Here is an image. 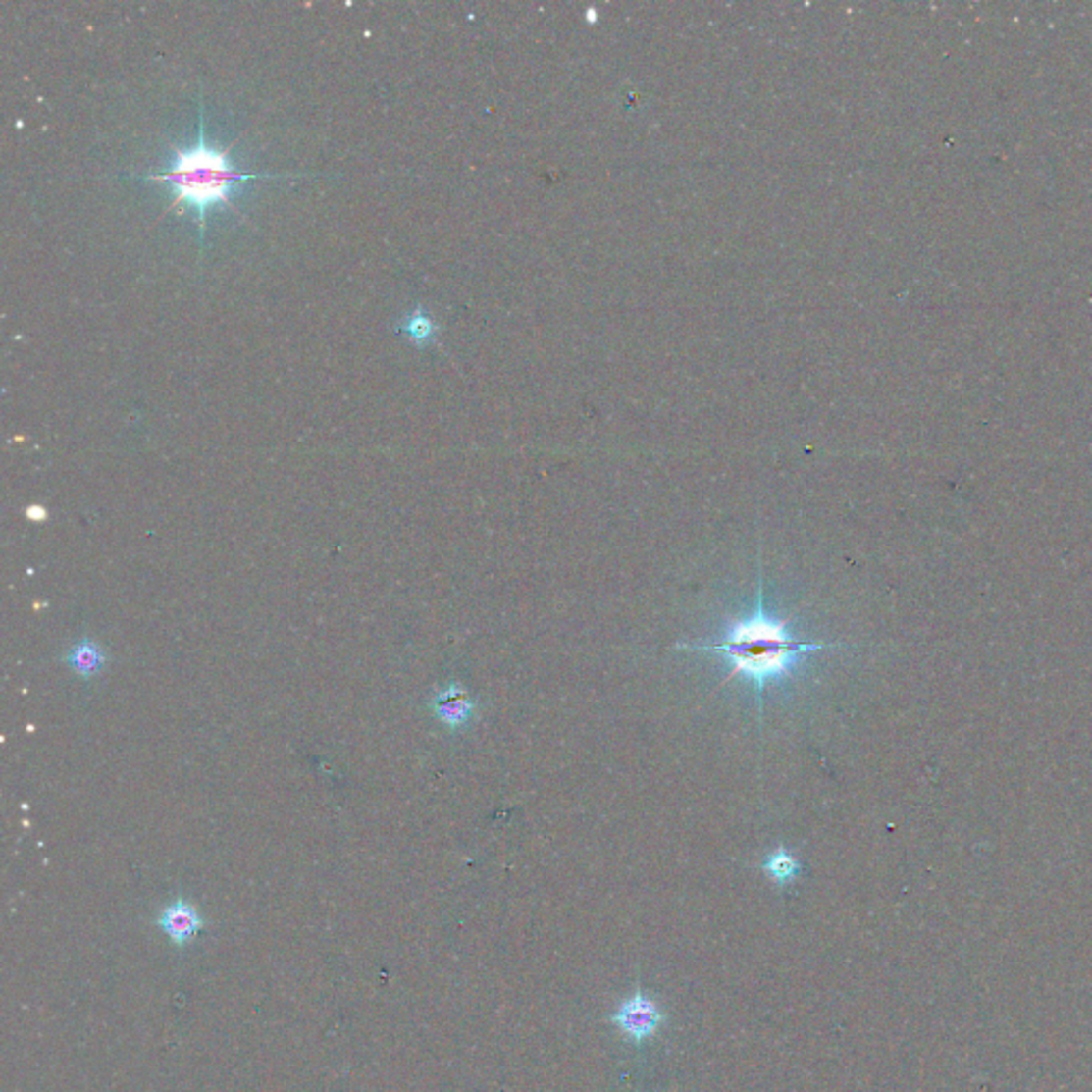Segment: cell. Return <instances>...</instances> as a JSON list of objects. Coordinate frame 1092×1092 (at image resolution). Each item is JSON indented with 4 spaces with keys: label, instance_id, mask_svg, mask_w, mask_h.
Here are the masks:
<instances>
[{
    "label": "cell",
    "instance_id": "cell-4",
    "mask_svg": "<svg viewBox=\"0 0 1092 1092\" xmlns=\"http://www.w3.org/2000/svg\"><path fill=\"white\" fill-rule=\"evenodd\" d=\"M156 926L165 932V937L174 946H188L194 937L205 928V919L196 907L186 899H176L163 907L156 917Z\"/></svg>",
    "mask_w": 1092,
    "mask_h": 1092
},
{
    "label": "cell",
    "instance_id": "cell-3",
    "mask_svg": "<svg viewBox=\"0 0 1092 1092\" xmlns=\"http://www.w3.org/2000/svg\"><path fill=\"white\" fill-rule=\"evenodd\" d=\"M661 1020H664V1015H661L657 1003L643 995V992H636L628 1001H623L619 1010L612 1014V1022L632 1041H645L653 1037Z\"/></svg>",
    "mask_w": 1092,
    "mask_h": 1092
},
{
    "label": "cell",
    "instance_id": "cell-6",
    "mask_svg": "<svg viewBox=\"0 0 1092 1092\" xmlns=\"http://www.w3.org/2000/svg\"><path fill=\"white\" fill-rule=\"evenodd\" d=\"M65 661L78 677L92 679L94 674H98L105 668L107 653L101 645L90 641V638H83V641L76 643L69 649Z\"/></svg>",
    "mask_w": 1092,
    "mask_h": 1092
},
{
    "label": "cell",
    "instance_id": "cell-2",
    "mask_svg": "<svg viewBox=\"0 0 1092 1092\" xmlns=\"http://www.w3.org/2000/svg\"><path fill=\"white\" fill-rule=\"evenodd\" d=\"M839 645L811 643L794 638L788 630V621L768 617L762 608V594L759 604L750 619L732 621L721 643L710 645H677V649L702 653H719L732 661V670L726 681L734 677H745L754 683V690L762 702V692L768 681L788 677L799 661L813 651L830 649Z\"/></svg>",
    "mask_w": 1092,
    "mask_h": 1092
},
{
    "label": "cell",
    "instance_id": "cell-9",
    "mask_svg": "<svg viewBox=\"0 0 1092 1092\" xmlns=\"http://www.w3.org/2000/svg\"><path fill=\"white\" fill-rule=\"evenodd\" d=\"M26 514H28L30 519H34V521H45V519H47V510H45L43 506H39V504L30 506V508L26 510Z\"/></svg>",
    "mask_w": 1092,
    "mask_h": 1092
},
{
    "label": "cell",
    "instance_id": "cell-8",
    "mask_svg": "<svg viewBox=\"0 0 1092 1092\" xmlns=\"http://www.w3.org/2000/svg\"><path fill=\"white\" fill-rule=\"evenodd\" d=\"M762 870L772 881L779 883V886H785V883H790L796 875H799L801 864L788 850L779 848L762 862Z\"/></svg>",
    "mask_w": 1092,
    "mask_h": 1092
},
{
    "label": "cell",
    "instance_id": "cell-5",
    "mask_svg": "<svg viewBox=\"0 0 1092 1092\" xmlns=\"http://www.w3.org/2000/svg\"><path fill=\"white\" fill-rule=\"evenodd\" d=\"M432 710L440 723L450 730H461L474 717V702L459 683H450L432 698Z\"/></svg>",
    "mask_w": 1092,
    "mask_h": 1092
},
{
    "label": "cell",
    "instance_id": "cell-1",
    "mask_svg": "<svg viewBox=\"0 0 1092 1092\" xmlns=\"http://www.w3.org/2000/svg\"><path fill=\"white\" fill-rule=\"evenodd\" d=\"M174 163L156 174L141 176L145 182H165L169 192L174 194L169 210L180 205H190L196 214V227H199V243H205V220L207 212L216 205H227L237 212L233 205V190L237 183L250 180H278L288 176L278 174H243L241 169L233 165L229 147H214L207 141L205 134V107L199 103V125H196V141L190 147H180L171 143Z\"/></svg>",
    "mask_w": 1092,
    "mask_h": 1092
},
{
    "label": "cell",
    "instance_id": "cell-7",
    "mask_svg": "<svg viewBox=\"0 0 1092 1092\" xmlns=\"http://www.w3.org/2000/svg\"><path fill=\"white\" fill-rule=\"evenodd\" d=\"M399 329L412 339L414 346H419V348L427 346V343H432L438 336V325L432 321V318H429V314L425 312V308H421V305H416V308L406 318H403Z\"/></svg>",
    "mask_w": 1092,
    "mask_h": 1092
}]
</instances>
